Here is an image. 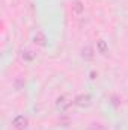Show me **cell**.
<instances>
[{
  "instance_id": "obj_1",
  "label": "cell",
  "mask_w": 128,
  "mask_h": 130,
  "mask_svg": "<svg viewBox=\"0 0 128 130\" xmlns=\"http://www.w3.org/2000/svg\"><path fill=\"white\" fill-rule=\"evenodd\" d=\"M71 12L75 18H80L83 14H84V5L81 0H72L71 3Z\"/></svg>"
},
{
  "instance_id": "obj_2",
  "label": "cell",
  "mask_w": 128,
  "mask_h": 130,
  "mask_svg": "<svg viewBox=\"0 0 128 130\" xmlns=\"http://www.w3.org/2000/svg\"><path fill=\"white\" fill-rule=\"evenodd\" d=\"M91 95L89 94H81V95H78V97L75 98V104L77 106H80V107H86V106H89L91 104Z\"/></svg>"
},
{
  "instance_id": "obj_3",
  "label": "cell",
  "mask_w": 128,
  "mask_h": 130,
  "mask_svg": "<svg viewBox=\"0 0 128 130\" xmlns=\"http://www.w3.org/2000/svg\"><path fill=\"white\" fill-rule=\"evenodd\" d=\"M12 126H14V127H17V129H24V127L27 126V118H26V117H23V115H18V117H15V118H14Z\"/></svg>"
},
{
  "instance_id": "obj_4",
  "label": "cell",
  "mask_w": 128,
  "mask_h": 130,
  "mask_svg": "<svg viewBox=\"0 0 128 130\" xmlns=\"http://www.w3.org/2000/svg\"><path fill=\"white\" fill-rule=\"evenodd\" d=\"M81 56H83L86 61L94 59V48H92V47H89V45H86V47L81 50Z\"/></svg>"
},
{
  "instance_id": "obj_5",
  "label": "cell",
  "mask_w": 128,
  "mask_h": 130,
  "mask_svg": "<svg viewBox=\"0 0 128 130\" xmlns=\"http://www.w3.org/2000/svg\"><path fill=\"white\" fill-rule=\"evenodd\" d=\"M71 103L69 101H66V98L65 97H60L59 100H57V109L60 110V112H65L66 109H68V106H69Z\"/></svg>"
},
{
  "instance_id": "obj_6",
  "label": "cell",
  "mask_w": 128,
  "mask_h": 130,
  "mask_svg": "<svg viewBox=\"0 0 128 130\" xmlns=\"http://www.w3.org/2000/svg\"><path fill=\"white\" fill-rule=\"evenodd\" d=\"M96 48H98V52H99L101 55H105V53L109 52V47H107L105 41H102V39H99V41L96 42Z\"/></svg>"
},
{
  "instance_id": "obj_7",
  "label": "cell",
  "mask_w": 128,
  "mask_h": 130,
  "mask_svg": "<svg viewBox=\"0 0 128 130\" xmlns=\"http://www.w3.org/2000/svg\"><path fill=\"white\" fill-rule=\"evenodd\" d=\"M35 42L38 44V45H41V47H44L45 45V35L42 32H38L35 35Z\"/></svg>"
},
{
  "instance_id": "obj_8",
  "label": "cell",
  "mask_w": 128,
  "mask_h": 130,
  "mask_svg": "<svg viewBox=\"0 0 128 130\" xmlns=\"http://www.w3.org/2000/svg\"><path fill=\"white\" fill-rule=\"evenodd\" d=\"M21 58H23L24 61H32L33 58H35V53H33L32 50H24V52L21 53Z\"/></svg>"
},
{
  "instance_id": "obj_9",
  "label": "cell",
  "mask_w": 128,
  "mask_h": 130,
  "mask_svg": "<svg viewBox=\"0 0 128 130\" xmlns=\"http://www.w3.org/2000/svg\"><path fill=\"white\" fill-rule=\"evenodd\" d=\"M23 85H24V80H23V79H18V80L15 82V89H21Z\"/></svg>"
},
{
  "instance_id": "obj_10",
  "label": "cell",
  "mask_w": 128,
  "mask_h": 130,
  "mask_svg": "<svg viewBox=\"0 0 128 130\" xmlns=\"http://www.w3.org/2000/svg\"><path fill=\"white\" fill-rule=\"evenodd\" d=\"M91 130H104V127H101L99 124H92V127H91Z\"/></svg>"
}]
</instances>
